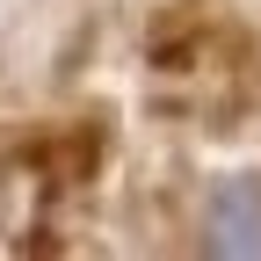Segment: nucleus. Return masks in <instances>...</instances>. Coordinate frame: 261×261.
I'll return each mask as SVG.
<instances>
[{"instance_id": "1", "label": "nucleus", "mask_w": 261, "mask_h": 261, "mask_svg": "<svg viewBox=\"0 0 261 261\" xmlns=\"http://www.w3.org/2000/svg\"><path fill=\"white\" fill-rule=\"evenodd\" d=\"M203 254L225 261H261V174H225L203 196Z\"/></svg>"}]
</instances>
